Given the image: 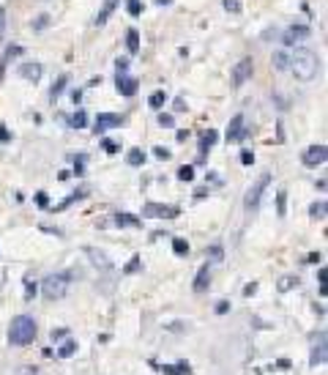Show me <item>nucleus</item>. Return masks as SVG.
I'll use <instances>...</instances> for the list:
<instances>
[{
    "instance_id": "nucleus-8",
    "label": "nucleus",
    "mask_w": 328,
    "mask_h": 375,
    "mask_svg": "<svg viewBox=\"0 0 328 375\" xmlns=\"http://www.w3.org/2000/svg\"><path fill=\"white\" fill-rule=\"evenodd\" d=\"M326 156H328L326 145H309V148L304 151V165L306 167H320V165H326Z\"/></svg>"
},
{
    "instance_id": "nucleus-48",
    "label": "nucleus",
    "mask_w": 328,
    "mask_h": 375,
    "mask_svg": "<svg viewBox=\"0 0 328 375\" xmlns=\"http://www.w3.org/2000/svg\"><path fill=\"white\" fill-rule=\"evenodd\" d=\"M320 260H323L320 252H309V255H306V263H320Z\"/></svg>"
},
{
    "instance_id": "nucleus-30",
    "label": "nucleus",
    "mask_w": 328,
    "mask_h": 375,
    "mask_svg": "<svg viewBox=\"0 0 328 375\" xmlns=\"http://www.w3.org/2000/svg\"><path fill=\"white\" fill-rule=\"evenodd\" d=\"M80 197H85V189H82V192H74V195H68L66 200H63V203H58V206L52 208V211H63V208H68V206H72V203H77Z\"/></svg>"
},
{
    "instance_id": "nucleus-3",
    "label": "nucleus",
    "mask_w": 328,
    "mask_h": 375,
    "mask_svg": "<svg viewBox=\"0 0 328 375\" xmlns=\"http://www.w3.org/2000/svg\"><path fill=\"white\" fill-rule=\"evenodd\" d=\"M68 285H72V271H60V274H52V277H46L44 282H41V293H44V298H50V301H58V298L66 296Z\"/></svg>"
},
{
    "instance_id": "nucleus-36",
    "label": "nucleus",
    "mask_w": 328,
    "mask_h": 375,
    "mask_svg": "<svg viewBox=\"0 0 328 375\" xmlns=\"http://www.w3.org/2000/svg\"><path fill=\"white\" fill-rule=\"evenodd\" d=\"M178 178H180V181H194V167H192V165H184V167L178 170Z\"/></svg>"
},
{
    "instance_id": "nucleus-54",
    "label": "nucleus",
    "mask_w": 328,
    "mask_h": 375,
    "mask_svg": "<svg viewBox=\"0 0 328 375\" xmlns=\"http://www.w3.org/2000/svg\"><path fill=\"white\" fill-rule=\"evenodd\" d=\"M175 137H178V143H186V140H189V132H186V129H180V132L175 134Z\"/></svg>"
},
{
    "instance_id": "nucleus-35",
    "label": "nucleus",
    "mask_w": 328,
    "mask_h": 375,
    "mask_svg": "<svg viewBox=\"0 0 328 375\" xmlns=\"http://www.w3.org/2000/svg\"><path fill=\"white\" fill-rule=\"evenodd\" d=\"M50 22H52V17H50V14H41V17H36V20L30 22V25H33V31H41V28H46Z\"/></svg>"
},
{
    "instance_id": "nucleus-32",
    "label": "nucleus",
    "mask_w": 328,
    "mask_h": 375,
    "mask_svg": "<svg viewBox=\"0 0 328 375\" xmlns=\"http://www.w3.org/2000/svg\"><path fill=\"white\" fill-rule=\"evenodd\" d=\"M276 214H279V216L287 214V192H284V189L276 195Z\"/></svg>"
},
{
    "instance_id": "nucleus-52",
    "label": "nucleus",
    "mask_w": 328,
    "mask_h": 375,
    "mask_svg": "<svg viewBox=\"0 0 328 375\" xmlns=\"http://www.w3.org/2000/svg\"><path fill=\"white\" fill-rule=\"evenodd\" d=\"M68 334V329H58V331H52V342H55V339H63Z\"/></svg>"
},
{
    "instance_id": "nucleus-5",
    "label": "nucleus",
    "mask_w": 328,
    "mask_h": 375,
    "mask_svg": "<svg viewBox=\"0 0 328 375\" xmlns=\"http://www.w3.org/2000/svg\"><path fill=\"white\" fill-rule=\"evenodd\" d=\"M180 214L178 206H162V203H145L142 216L145 219H175Z\"/></svg>"
},
{
    "instance_id": "nucleus-24",
    "label": "nucleus",
    "mask_w": 328,
    "mask_h": 375,
    "mask_svg": "<svg viewBox=\"0 0 328 375\" xmlns=\"http://www.w3.org/2000/svg\"><path fill=\"white\" fill-rule=\"evenodd\" d=\"M271 63H274V69H290V55L287 52H274Z\"/></svg>"
},
{
    "instance_id": "nucleus-43",
    "label": "nucleus",
    "mask_w": 328,
    "mask_h": 375,
    "mask_svg": "<svg viewBox=\"0 0 328 375\" xmlns=\"http://www.w3.org/2000/svg\"><path fill=\"white\" fill-rule=\"evenodd\" d=\"M115 72H118V74L128 72V58H118V61H115Z\"/></svg>"
},
{
    "instance_id": "nucleus-12",
    "label": "nucleus",
    "mask_w": 328,
    "mask_h": 375,
    "mask_svg": "<svg viewBox=\"0 0 328 375\" xmlns=\"http://www.w3.org/2000/svg\"><path fill=\"white\" fill-rule=\"evenodd\" d=\"M16 72H20V77H22V80H30V83H38V80H41V74H44V69H41V63H22V66L16 69Z\"/></svg>"
},
{
    "instance_id": "nucleus-14",
    "label": "nucleus",
    "mask_w": 328,
    "mask_h": 375,
    "mask_svg": "<svg viewBox=\"0 0 328 375\" xmlns=\"http://www.w3.org/2000/svg\"><path fill=\"white\" fill-rule=\"evenodd\" d=\"M85 252H88V257H90V263L96 268H102V271H110V268H112V263H110V257L104 255V252H98V249H93V247H88Z\"/></svg>"
},
{
    "instance_id": "nucleus-20",
    "label": "nucleus",
    "mask_w": 328,
    "mask_h": 375,
    "mask_svg": "<svg viewBox=\"0 0 328 375\" xmlns=\"http://www.w3.org/2000/svg\"><path fill=\"white\" fill-rule=\"evenodd\" d=\"M326 364V339H320V345L312 350V359H309V367H320Z\"/></svg>"
},
{
    "instance_id": "nucleus-28",
    "label": "nucleus",
    "mask_w": 328,
    "mask_h": 375,
    "mask_svg": "<svg viewBox=\"0 0 328 375\" xmlns=\"http://www.w3.org/2000/svg\"><path fill=\"white\" fill-rule=\"evenodd\" d=\"M140 268H142V257H140V255H134L132 260H128L126 266H123V274H137Z\"/></svg>"
},
{
    "instance_id": "nucleus-26",
    "label": "nucleus",
    "mask_w": 328,
    "mask_h": 375,
    "mask_svg": "<svg viewBox=\"0 0 328 375\" xmlns=\"http://www.w3.org/2000/svg\"><path fill=\"white\" fill-rule=\"evenodd\" d=\"M164 102H167V93H164V91H154V93H150V99H148V104L154 110H162Z\"/></svg>"
},
{
    "instance_id": "nucleus-11",
    "label": "nucleus",
    "mask_w": 328,
    "mask_h": 375,
    "mask_svg": "<svg viewBox=\"0 0 328 375\" xmlns=\"http://www.w3.org/2000/svg\"><path fill=\"white\" fill-rule=\"evenodd\" d=\"M309 28L306 25H292V28H287L284 31V36H282V42L287 44V47H292L296 42H304V39H309Z\"/></svg>"
},
{
    "instance_id": "nucleus-10",
    "label": "nucleus",
    "mask_w": 328,
    "mask_h": 375,
    "mask_svg": "<svg viewBox=\"0 0 328 375\" xmlns=\"http://www.w3.org/2000/svg\"><path fill=\"white\" fill-rule=\"evenodd\" d=\"M137 88H140V83L134 77H128L126 72L118 74V80H115V91H118L120 96H134V93H137Z\"/></svg>"
},
{
    "instance_id": "nucleus-37",
    "label": "nucleus",
    "mask_w": 328,
    "mask_h": 375,
    "mask_svg": "<svg viewBox=\"0 0 328 375\" xmlns=\"http://www.w3.org/2000/svg\"><path fill=\"white\" fill-rule=\"evenodd\" d=\"M102 148L104 151H107V154H118V151H120V143H115V140H102Z\"/></svg>"
},
{
    "instance_id": "nucleus-38",
    "label": "nucleus",
    "mask_w": 328,
    "mask_h": 375,
    "mask_svg": "<svg viewBox=\"0 0 328 375\" xmlns=\"http://www.w3.org/2000/svg\"><path fill=\"white\" fill-rule=\"evenodd\" d=\"M159 126H162V129H172V126H175V118H172L170 113H162V115H159Z\"/></svg>"
},
{
    "instance_id": "nucleus-22",
    "label": "nucleus",
    "mask_w": 328,
    "mask_h": 375,
    "mask_svg": "<svg viewBox=\"0 0 328 375\" xmlns=\"http://www.w3.org/2000/svg\"><path fill=\"white\" fill-rule=\"evenodd\" d=\"M66 85H68V77H66V74H63V77H58V83L50 88V99H52V102H58V99H60V93L66 91Z\"/></svg>"
},
{
    "instance_id": "nucleus-17",
    "label": "nucleus",
    "mask_w": 328,
    "mask_h": 375,
    "mask_svg": "<svg viewBox=\"0 0 328 375\" xmlns=\"http://www.w3.org/2000/svg\"><path fill=\"white\" fill-rule=\"evenodd\" d=\"M115 225L120 227H142V219L134 214H115Z\"/></svg>"
},
{
    "instance_id": "nucleus-19",
    "label": "nucleus",
    "mask_w": 328,
    "mask_h": 375,
    "mask_svg": "<svg viewBox=\"0 0 328 375\" xmlns=\"http://www.w3.org/2000/svg\"><path fill=\"white\" fill-rule=\"evenodd\" d=\"M145 159H148V156H145V151H142V148H132V151L126 154V162H128L132 167H142V165H145Z\"/></svg>"
},
{
    "instance_id": "nucleus-45",
    "label": "nucleus",
    "mask_w": 328,
    "mask_h": 375,
    "mask_svg": "<svg viewBox=\"0 0 328 375\" xmlns=\"http://www.w3.org/2000/svg\"><path fill=\"white\" fill-rule=\"evenodd\" d=\"M154 156H156V159H162V162H167L172 154H170L167 148H162V145H159V148H154Z\"/></svg>"
},
{
    "instance_id": "nucleus-15",
    "label": "nucleus",
    "mask_w": 328,
    "mask_h": 375,
    "mask_svg": "<svg viewBox=\"0 0 328 375\" xmlns=\"http://www.w3.org/2000/svg\"><path fill=\"white\" fill-rule=\"evenodd\" d=\"M210 285V266L205 263V266L197 271V279H194V293H205Z\"/></svg>"
},
{
    "instance_id": "nucleus-34",
    "label": "nucleus",
    "mask_w": 328,
    "mask_h": 375,
    "mask_svg": "<svg viewBox=\"0 0 328 375\" xmlns=\"http://www.w3.org/2000/svg\"><path fill=\"white\" fill-rule=\"evenodd\" d=\"M126 11L132 17H140L142 14V3H140V0H126Z\"/></svg>"
},
{
    "instance_id": "nucleus-2",
    "label": "nucleus",
    "mask_w": 328,
    "mask_h": 375,
    "mask_svg": "<svg viewBox=\"0 0 328 375\" xmlns=\"http://www.w3.org/2000/svg\"><path fill=\"white\" fill-rule=\"evenodd\" d=\"M290 69L296 72V77L301 80V83H309V80L318 77L320 61H318V55H314L312 50H296L290 55Z\"/></svg>"
},
{
    "instance_id": "nucleus-6",
    "label": "nucleus",
    "mask_w": 328,
    "mask_h": 375,
    "mask_svg": "<svg viewBox=\"0 0 328 375\" xmlns=\"http://www.w3.org/2000/svg\"><path fill=\"white\" fill-rule=\"evenodd\" d=\"M252 72H254V61L252 58H241L232 66V88H241L246 80H252Z\"/></svg>"
},
{
    "instance_id": "nucleus-57",
    "label": "nucleus",
    "mask_w": 328,
    "mask_h": 375,
    "mask_svg": "<svg viewBox=\"0 0 328 375\" xmlns=\"http://www.w3.org/2000/svg\"><path fill=\"white\" fill-rule=\"evenodd\" d=\"M172 0H156V6H170Z\"/></svg>"
},
{
    "instance_id": "nucleus-23",
    "label": "nucleus",
    "mask_w": 328,
    "mask_h": 375,
    "mask_svg": "<svg viewBox=\"0 0 328 375\" xmlns=\"http://www.w3.org/2000/svg\"><path fill=\"white\" fill-rule=\"evenodd\" d=\"M74 353H77V339H66V342L58 348V356H60V359H68V356H74Z\"/></svg>"
},
{
    "instance_id": "nucleus-1",
    "label": "nucleus",
    "mask_w": 328,
    "mask_h": 375,
    "mask_svg": "<svg viewBox=\"0 0 328 375\" xmlns=\"http://www.w3.org/2000/svg\"><path fill=\"white\" fill-rule=\"evenodd\" d=\"M38 334V326L30 315H16L8 326V342L16 345V348H25V345H33Z\"/></svg>"
},
{
    "instance_id": "nucleus-39",
    "label": "nucleus",
    "mask_w": 328,
    "mask_h": 375,
    "mask_svg": "<svg viewBox=\"0 0 328 375\" xmlns=\"http://www.w3.org/2000/svg\"><path fill=\"white\" fill-rule=\"evenodd\" d=\"M85 159H88L85 154H80L77 159H74V175H82V173H85Z\"/></svg>"
},
{
    "instance_id": "nucleus-7",
    "label": "nucleus",
    "mask_w": 328,
    "mask_h": 375,
    "mask_svg": "<svg viewBox=\"0 0 328 375\" xmlns=\"http://www.w3.org/2000/svg\"><path fill=\"white\" fill-rule=\"evenodd\" d=\"M120 124H123V115H118V113H98L96 124H93V132L104 134L107 129H118Z\"/></svg>"
},
{
    "instance_id": "nucleus-9",
    "label": "nucleus",
    "mask_w": 328,
    "mask_h": 375,
    "mask_svg": "<svg viewBox=\"0 0 328 375\" xmlns=\"http://www.w3.org/2000/svg\"><path fill=\"white\" fill-rule=\"evenodd\" d=\"M246 137V124H244V115H236L227 126V143H241Z\"/></svg>"
},
{
    "instance_id": "nucleus-50",
    "label": "nucleus",
    "mask_w": 328,
    "mask_h": 375,
    "mask_svg": "<svg viewBox=\"0 0 328 375\" xmlns=\"http://www.w3.org/2000/svg\"><path fill=\"white\" fill-rule=\"evenodd\" d=\"M20 52H22V47H8V50H6V61L14 58V55H20Z\"/></svg>"
},
{
    "instance_id": "nucleus-29",
    "label": "nucleus",
    "mask_w": 328,
    "mask_h": 375,
    "mask_svg": "<svg viewBox=\"0 0 328 375\" xmlns=\"http://www.w3.org/2000/svg\"><path fill=\"white\" fill-rule=\"evenodd\" d=\"M298 285V277H282L276 282V288H279V293H287V290H292Z\"/></svg>"
},
{
    "instance_id": "nucleus-44",
    "label": "nucleus",
    "mask_w": 328,
    "mask_h": 375,
    "mask_svg": "<svg viewBox=\"0 0 328 375\" xmlns=\"http://www.w3.org/2000/svg\"><path fill=\"white\" fill-rule=\"evenodd\" d=\"M36 206L38 208H50V197H46V192H38V195H36Z\"/></svg>"
},
{
    "instance_id": "nucleus-18",
    "label": "nucleus",
    "mask_w": 328,
    "mask_h": 375,
    "mask_svg": "<svg viewBox=\"0 0 328 375\" xmlns=\"http://www.w3.org/2000/svg\"><path fill=\"white\" fill-rule=\"evenodd\" d=\"M126 50L132 52V55H137V52H140V31H134V28H128V31H126Z\"/></svg>"
},
{
    "instance_id": "nucleus-53",
    "label": "nucleus",
    "mask_w": 328,
    "mask_h": 375,
    "mask_svg": "<svg viewBox=\"0 0 328 375\" xmlns=\"http://www.w3.org/2000/svg\"><path fill=\"white\" fill-rule=\"evenodd\" d=\"M326 279H328V271H326V268H320V271H318V282L326 285Z\"/></svg>"
},
{
    "instance_id": "nucleus-49",
    "label": "nucleus",
    "mask_w": 328,
    "mask_h": 375,
    "mask_svg": "<svg viewBox=\"0 0 328 375\" xmlns=\"http://www.w3.org/2000/svg\"><path fill=\"white\" fill-rule=\"evenodd\" d=\"M254 290H257V282H249V285H244V296H254Z\"/></svg>"
},
{
    "instance_id": "nucleus-47",
    "label": "nucleus",
    "mask_w": 328,
    "mask_h": 375,
    "mask_svg": "<svg viewBox=\"0 0 328 375\" xmlns=\"http://www.w3.org/2000/svg\"><path fill=\"white\" fill-rule=\"evenodd\" d=\"M224 312H230V301H219V304H216V315H224Z\"/></svg>"
},
{
    "instance_id": "nucleus-42",
    "label": "nucleus",
    "mask_w": 328,
    "mask_h": 375,
    "mask_svg": "<svg viewBox=\"0 0 328 375\" xmlns=\"http://www.w3.org/2000/svg\"><path fill=\"white\" fill-rule=\"evenodd\" d=\"M208 255H210V260H222V257H224V249H222L219 244H216V247H210V249H208Z\"/></svg>"
},
{
    "instance_id": "nucleus-51",
    "label": "nucleus",
    "mask_w": 328,
    "mask_h": 375,
    "mask_svg": "<svg viewBox=\"0 0 328 375\" xmlns=\"http://www.w3.org/2000/svg\"><path fill=\"white\" fill-rule=\"evenodd\" d=\"M8 140H11V132L6 126H0V143H8Z\"/></svg>"
},
{
    "instance_id": "nucleus-55",
    "label": "nucleus",
    "mask_w": 328,
    "mask_h": 375,
    "mask_svg": "<svg viewBox=\"0 0 328 375\" xmlns=\"http://www.w3.org/2000/svg\"><path fill=\"white\" fill-rule=\"evenodd\" d=\"M80 99H82V91H80V88H77V91H72V102H74V104H77V102H80Z\"/></svg>"
},
{
    "instance_id": "nucleus-46",
    "label": "nucleus",
    "mask_w": 328,
    "mask_h": 375,
    "mask_svg": "<svg viewBox=\"0 0 328 375\" xmlns=\"http://www.w3.org/2000/svg\"><path fill=\"white\" fill-rule=\"evenodd\" d=\"M3 33H6V9L0 6V42H3Z\"/></svg>"
},
{
    "instance_id": "nucleus-16",
    "label": "nucleus",
    "mask_w": 328,
    "mask_h": 375,
    "mask_svg": "<svg viewBox=\"0 0 328 375\" xmlns=\"http://www.w3.org/2000/svg\"><path fill=\"white\" fill-rule=\"evenodd\" d=\"M162 372H164V375H189V372H192V364H189V361H178V364H164Z\"/></svg>"
},
{
    "instance_id": "nucleus-31",
    "label": "nucleus",
    "mask_w": 328,
    "mask_h": 375,
    "mask_svg": "<svg viewBox=\"0 0 328 375\" xmlns=\"http://www.w3.org/2000/svg\"><path fill=\"white\" fill-rule=\"evenodd\" d=\"M309 216H312V219H326V200L312 203V208H309Z\"/></svg>"
},
{
    "instance_id": "nucleus-40",
    "label": "nucleus",
    "mask_w": 328,
    "mask_h": 375,
    "mask_svg": "<svg viewBox=\"0 0 328 375\" xmlns=\"http://www.w3.org/2000/svg\"><path fill=\"white\" fill-rule=\"evenodd\" d=\"M36 293H38L36 282H30V279H25V298H28V301H30V298L36 296Z\"/></svg>"
},
{
    "instance_id": "nucleus-56",
    "label": "nucleus",
    "mask_w": 328,
    "mask_h": 375,
    "mask_svg": "<svg viewBox=\"0 0 328 375\" xmlns=\"http://www.w3.org/2000/svg\"><path fill=\"white\" fill-rule=\"evenodd\" d=\"M175 110H186V102H184V99H175Z\"/></svg>"
},
{
    "instance_id": "nucleus-21",
    "label": "nucleus",
    "mask_w": 328,
    "mask_h": 375,
    "mask_svg": "<svg viewBox=\"0 0 328 375\" xmlns=\"http://www.w3.org/2000/svg\"><path fill=\"white\" fill-rule=\"evenodd\" d=\"M115 6H118V0H104L102 11H98V17H96V25H104V22L110 20V14L115 11Z\"/></svg>"
},
{
    "instance_id": "nucleus-33",
    "label": "nucleus",
    "mask_w": 328,
    "mask_h": 375,
    "mask_svg": "<svg viewBox=\"0 0 328 375\" xmlns=\"http://www.w3.org/2000/svg\"><path fill=\"white\" fill-rule=\"evenodd\" d=\"M222 6H224V11H230V14H241V0H222Z\"/></svg>"
},
{
    "instance_id": "nucleus-41",
    "label": "nucleus",
    "mask_w": 328,
    "mask_h": 375,
    "mask_svg": "<svg viewBox=\"0 0 328 375\" xmlns=\"http://www.w3.org/2000/svg\"><path fill=\"white\" fill-rule=\"evenodd\" d=\"M241 165H246V167L254 165V154H252L249 148H244V151H241Z\"/></svg>"
},
{
    "instance_id": "nucleus-13",
    "label": "nucleus",
    "mask_w": 328,
    "mask_h": 375,
    "mask_svg": "<svg viewBox=\"0 0 328 375\" xmlns=\"http://www.w3.org/2000/svg\"><path fill=\"white\" fill-rule=\"evenodd\" d=\"M216 140H219V132H216V129L202 132V137H200V162L205 159V154H208V151L216 145Z\"/></svg>"
},
{
    "instance_id": "nucleus-4",
    "label": "nucleus",
    "mask_w": 328,
    "mask_h": 375,
    "mask_svg": "<svg viewBox=\"0 0 328 375\" xmlns=\"http://www.w3.org/2000/svg\"><path fill=\"white\" fill-rule=\"evenodd\" d=\"M268 184H271V173H262L260 178H257V184L252 186V189L246 192V197H244L246 211H257V208H260V197H262V192H266Z\"/></svg>"
},
{
    "instance_id": "nucleus-25",
    "label": "nucleus",
    "mask_w": 328,
    "mask_h": 375,
    "mask_svg": "<svg viewBox=\"0 0 328 375\" xmlns=\"http://www.w3.org/2000/svg\"><path fill=\"white\" fill-rule=\"evenodd\" d=\"M172 252L178 257H186L189 255V241H186V238H172Z\"/></svg>"
},
{
    "instance_id": "nucleus-27",
    "label": "nucleus",
    "mask_w": 328,
    "mask_h": 375,
    "mask_svg": "<svg viewBox=\"0 0 328 375\" xmlns=\"http://www.w3.org/2000/svg\"><path fill=\"white\" fill-rule=\"evenodd\" d=\"M68 124H72L74 129H85L88 126V113H85V110H77V113L72 115V121H68Z\"/></svg>"
}]
</instances>
